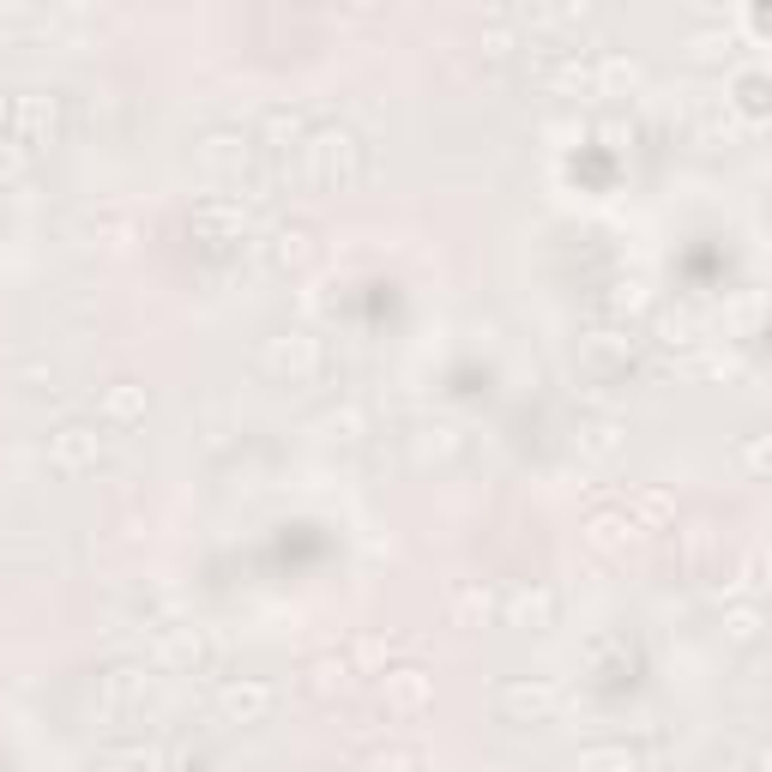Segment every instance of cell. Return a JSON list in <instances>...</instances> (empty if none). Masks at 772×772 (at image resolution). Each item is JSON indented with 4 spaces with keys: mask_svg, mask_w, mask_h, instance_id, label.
Listing matches in <instances>:
<instances>
[{
    "mask_svg": "<svg viewBox=\"0 0 772 772\" xmlns=\"http://www.w3.org/2000/svg\"><path fill=\"white\" fill-rule=\"evenodd\" d=\"M266 700H272L266 688H248V694H242V688H223V707H230V712H242V719H248V712H260Z\"/></svg>",
    "mask_w": 772,
    "mask_h": 772,
    "instance_id": "4",
    "label": "cell"
},
{
    "mask_svg": "<svg viewBox=\"0 0 772 772\" xmlns=\"http://www.w3.org/2000/svg\"><path fill=\"white\" fill-rule=\"evenodd\" d=\"M91 453H97V434L91 429H61V434H54V465H66V471H79Z\"/></svg>",
    "mask_w": 772,
    "mask_h": 772,
    "instance_id": "3",
    "label": "cell"
},
{
    "mask_svg": "<svg viewBox=\"0 0 772 772\" xmlns=\"http://www.w3.org/2000/svg\"><path fill=\"white\" fill-rule=\"evenodd\" d=\"M302 158H308L315 182H332V175L356 170V139H351V133H315V139L302 145Z\"/></svg>",
    "mask_w": 772,
    "mask_h": 772,
    "instance_id": "1",
    "label": "cell"
},
{
    "mask_svg": "<svg viewBox=\"0 0 772 772\" xmlns=\"http://www.w3.org/2000/svg\"><path fill=\"white\" fill-rule=\"evenodd\" d=\"M320 351L315 339H302V332H284V339L272 344V368H290V375H315Z\"/></svg>",
    "mask_w": 772,
    "mask_h": 772,
    "instance_id": "2",
    "label": "cell"
}]
</instances>
